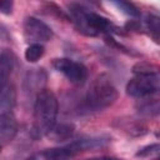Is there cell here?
Here are the masks:
<instances>
[{"label": "cell", "instance_id": "13", "mask_svg": "<svg viewBox=\"0 0 160 160\" xmlns=\"http://www.w3.org/2000/svg\"><path fill=\"white\" fill-rule=\"evenodd\" d=\"M15 61H16V58L10 49H6V48L0 49V71L5 76L10 78L15 68Z\"/></svg>", "mask_w": 160, "mask_h": 160}, {"label": "cell", "instance_id": "21", "mask_svg": "<svg viewBox=\"0 0 160 160\" xmlns=\"http://www.w3.org/2000/svg\"><path fill=\"white\" fill-rule=\"evenodd\" d=\"M0 39H1V40H6V41L10 40L9 31H8V29H6L1 22H0Z\"/></svg>", "mask_w": 160, "mask_h": 160}, {"label": "cell", "instance_id": "7", "mask_svg": "<svg viewBox=\"0 0 160 160\" xmlns=\"http://www.w3.org/2000/svg\"><path fill=\"white\" fill-rule=\"evenodd\" d=\"M76 154L78 152H76L75 148L70 142L69 145H65V146L45 149L42 151L35 152L26 160H69L72 156H75Z\"/></svg>", "mask_w": 160, "mask_h": 160}, {"label": "cell", "instance_id": "15", "mask_svg": "<svg viewBox=\"0 0 160 160\" xmlns=\"http://www.w3.org/2000/svg\"><path fill=\"white\" fill-rule=\"evenodd\" d=\"M145 29L149 31L150 36L155 40V42H159V32H160V19L159 16L154 14H148L144 19Z\"/></svg>", "mask_w": 160, "mask_h": 160}, {"label": "cell", "instance_id": "3", "mask_svg": "<svg viewBox=\"0 0 160 160\" xmlns=\"http://www.w3.org/2000/svg\"><path fill=\"white\" fill-rule=\"evenodd\" d=\"M118 100V90L111 81V78L102 72L99 74L90 84L85 96L86 108L94 111L104 110L111 106Z\"/></svg>", "mask_w": 160, "mask_h": 160}, {"label": "cell", "instance_id": "18", "mask_svg": "<svg viewBox=\"0 0 160 160\" xmlns=\"http://www.w3.org/2000/svg\"><path fill=\"white\" fill-rule=\"evenodd\" d=\"M121 12L126 14L128 16H131V18H139L141 14H140V10L132 4V2H128V1H114L112 2Z\"/></svg>", "mask_w": 160, "mask_h": 160}, {"label": "cell", "instance_id": "9", "mask_svg": "<svg viewBox=\"0 0 160 160\" xmlns=\"http://www.w3.org/2000/svg\"><path fill=\"white\" fill-rule=\"evenodd\" d=\"M18 132V121L11 111H5L0 115V138L2 140H12Z\"/></svg>", "mask_w": 160, "mask_h": 160}, {"label": "cell", "instance_id": "11", "mask_svg": "<svg viewBox=\"0 0 160 160\" xmlns=\"http://www.w3.org/2000/svg\"><path fill=\"white\" fill-rule=\"evenodd\" d=\"M16 102V90L11 81H8L0 89V109L11 110Z\"/></svg>", "mask_w": 160, "mask_h": 160}, {"label": "cell", "instance_id": "17", "mask_svg": "<svg viewBox=\"0 0 160 160\" xmlns=\"http://www.w3.org/2000/svg\"><path fill=\"white\" fill-rule=\"evenodd\" d=\"M45 52V49L42 46V44H30L26 50H25V59L29 62H36L38 60H40L42 58Z\"/></svg>", "mask_w": 160, "mask_h": 160}, {"label": "cell", "instance_id": "4", "mask_svg": "<svg viewBox=\"0 0 160 160\" xmlns=\"http://www.w3.org/2000/svg\"><path fill=\"white\" fill-rule=\"evenodd\" d=\"M160 89L159 75H135L126 84L125 91L129 96L135 99L150 98Z\"/></svg>", "mask_w": 160, "mask_h": 160}, {"label": "cell", "instance_id": "20", "mask_svg": "<svg viewBox=\"0 0 160 160\" xmlns=\"http://www.w3.org/2000/svg\"><path fill=\"white\" fill-rule=\"evenodd\" d=\"M14 1L11 0H0V12L5 15H10L12 12Z\"/></svg>", "mask_w": 160, "mask_h": 160}, {"label": "cell", "instance_id": "23", "mask_svg": "<svg viewBox=\"0 0 160 160\" xmlns=\"http://www.w3.org/2000/svg\"><path fill=\"white\" fill-rule=\"evenodd\" d=\"M154 160H159V158H155V159H154Z\"/></svg>", "mask_w": 160, "mask_h": 160}, {"label": "cell", "instance_id": "6", "mask_svg": "<svg viewBox=\"0 0 160 160\" xmlns=\"http://www.w3.org/2000/svg\"><path fill=\"white\" fill-rule=\"evenodd\" d=\"M54 36L52 29L42 20L28 16L24 20V38L30 44H42L50 41Z\"/></svg>", "mask_w": 160, "mask_h": 160}, {"label": "cell", "instance_id": "5", "mask_svg": "<svg viewBox=\"0 0 160 160\" xmlns=\"http://www.w3.org/2000/svg\"><path fill=\"white\" fill-rule=\"evenodd\" d=\"M52 66L55 70L61 72L71 84L82 85L88 80V69L84 64L68 58H58L52 60Z\"/></svg>", "mask_w": 160, "mask_h": 160}, {"label": "cell", "instance_id": "22", "mask_svg": "<svg viewBox=\"0 0 160 160\" xmlns=\"http://www.w3.org/2000/svg\"><path fill=\"white\" fill-rule=\"evenodd\" d=\"M85 160H124V159H119L114 156H95V158H89Z\"/></svg>", "mask_w": 160, "mask_h": 160}, {"label": "cell", "instance_id": "10", "mask_svg": "<svg viewBox=\"0 0 160 160\" xmlns=\"http://www.w3.org/2000/svg\"><path fill=\"white\" fill-rule=\"evenodd\" d=\"M116 122H119V129L124 130L125 132L132 135V136H142L148 132V126L136 119L132 118H121L118 119Z\"/></svg>", "mask_w": 160, "mask_h": 160}, {"label": "cell", "instance_id": "14", "mask_svg": "<svg viewBox=\"0 0 160 160\" xmlns=\"http://www.w3.org/2000/svg\"><path fill=\"white\" fill-rule=\"evenodd\" d=\"M139 104L136 105L138 112L145 116H155L159 114L160 110V104L158 99H150V98H144L140 99Z\"/></svg>", "mask_w": 160, "mask_h": 160}, {"label": "cell", "instance_id": "19", "mask_svg": "<svg viewBox=\"0 0 160 160\" xmlns=\"http://www.w3.org/2000/svg\"><path fill=\"white\" fill-rule=\"evenodd\" d=\"M160 150V145L158 142L155 144H150V145H146V146H142L141 149H139L135 154V156L138 158H148L150 155H154V154H158Z\"/></svg>", "mask_w": 160, "mask_h": 160}, {"label": "cell", "instance_id": "2", "mask_svg": "<svg viewBox=\"0 0 160 160\" xmlns=\"http://www.w3.org/2000/svg\"><path fill=\"white\" fill-rule=\"evenodd\" d=\"M59 102L55 94L49 89H42L35 96L34 102V126L36 136L48 135L56 124Z\"/></svg>", "mask_w": 160, "mask_h": 160}, {"label": "cell", "instance_id": "1", "mask_svg": "<svg viewBox=\"0 0 160 160\" xmlns=\"http://www.w3.org/2000/svg\"><path fill=\"white\" fill-rule=\"evenodd\" d=\"M68 9L70 20L74 22L78 31H80L84 35L98 36L100 34L111 35L114 32H120L119 28L115 26L109 19L96 12L89 11V9L80 4L71 2L68 5Z\"/></svg>", "mask_w": 160, "mask_h": 160}, {"label": "cell", "instance_id": "24", "mask_svg": "<svg viewBox=\"0 0 160 160\" xmlns=\"http://www.w3.org/2000/svg\"><path fill=\"white\" fill-rule=\"evenodd\" d=\"M0 151H1V146H0Z\"/></svg>", "mask_w": 160, "mask_h": 160}, {"label": "cell", "instance_id": "12", "mask_svg": "<svg viewBox=\"0 0 160 160\" xmlns=\"http://www.w3.org/2000/svg\"><path fill=\"white\" fill-rule=\"evenodd\" d=\"M74 125L70 122H61L55 124L54 128L48 132V136L54 141H64L72 136L74 134Z\"/></svg>", "mask_w": 160, "mask_h": 160}, {"label": "cell", "instance_id": "16", "mask_svg": "<svg viewBox=\"0 0 160 160\" xmlns=\"http://www.w3.org/2000/svg\"><path fill=\"white\" fill-rule=\"evenodd\" d=\"M160 68L152 62L148 61H138L132 66L134 75H159Z\"/></svg>", "mask_w": 160, "mask_h": 160}, {"label": "cell", "instance_id": "8", "mask_svg": "<svg viewBox=\"0 0 160 160\" xmlns=\"http://www.w3.org/2000/svg\"><path fill=\"white\" fill-rule=\"evenodd\" d=\"M46 82V72L42 68H34L29 69L24 78V90L25 92L32 94L35 92V96L38 92H40L44 89V85Z\"/></svg>", "mask_w": 160, "mask_h": 160}]
</instances>
